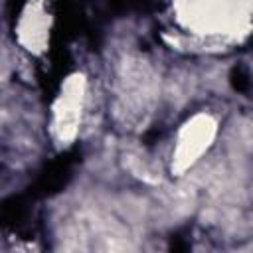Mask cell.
Wrapping results in <instances>:
<instances>
[{"mask_svg":"<svg viewBox=\"0 0 253 253\" xmlns=\"http://www.w3.org/2000/svg\"><path fill=\"white\" fill-rule=\"evenodd\" d=\"M217 132V123L208 113L194 115L178 132L176 148L172 154V172L184 174L190 166H194L202 154L211 146Z\"/></svg>","mask_w":253,"mask_h":253,"instance_id":"6da1fadb","label":"cell"},{"mask_svg":"<svg viewBox=\"0 0 253 253\" xmlns=\"http://www.w3.org/2000/svg\"><path fill=\"white\" fill-rule=\"evenodd\" d=\"M85 87H87L85 77L75 73L69 75L59 89V95L53 103V119H51V130L59 144H69L79 130Z\"/></svg>","mask_w":253,"mask_h":253,"instance_id":"7a4b0ae2","label":"cell"}]
</instances>
